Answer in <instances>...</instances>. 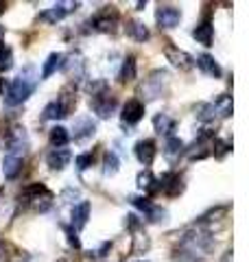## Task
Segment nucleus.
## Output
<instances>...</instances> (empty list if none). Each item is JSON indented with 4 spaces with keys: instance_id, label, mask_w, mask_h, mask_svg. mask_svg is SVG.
<instances>
[{
    "instance_id": "obj_1",
    "label": "nucleus",
    "mask_w": 249,
    "mask_h": 262,
    "mask_svg": "<svg viewBox=\"0 0 249 262\" xmlns=\"http://www.w3.org/2000/svg\"><path fill=\"white\" fill-rule=\"evenodd\" d=\"M37 72H35V66L29 63L24 66L22 72L18 77H15L9 85L5 90V103L9 105V107H15V105H22L27 98L33 94V90L37 85Z\"/></svg>"
},
{
    "instance_id": "obj_2",
    "label": "nucleus",
    "mask_w": 249,
    "mask_h": 262,
    "mask_svg": "<svg viewBox=\"0 0 249 262\" xmlns=\"http://www.w3.org/2000/svg\"><path fill=\"white\" fill-rule=\"evenodd\" d=\"M90 94H92L90 96V107H92V112L98 118H110L116 112V107H118V101H116V96L112 94V90L107 88L105 81L94 83L90 88Z\"/></svg>"
},
{
    "instance_id": "obj_3",
    "label": "nucleus",
    "mask_w": 249,
    "mask_h": 262,
    "mask_svg": "<svg viewBox=\"0 0 249 262\" xmlns=\"http://www.w3.org/2000/svg\"><path fill=\"white\" fill-rule=\"evenodd\" d=\"M212 236L208 229H203L201 225H195V227H190L186 229L184 234H181V247L188 249V251H193V253H208L212 249Z\"/></svg>"
},
{
    "instance_id": "obj_4",
    "label": "nucleus",
    "mask_w": 249,
    "mask_h": 262,
    "mask_svg": "<svg viewBox=\"0 0 249 262\" xmlns=\"http://www.w3.org/2000/svg\"><path fill=\"white\" fill-rule=\"evenodd\" d=\"M53 201V192L48 190L44 184H29L22 188L20 192V203L24 206H33L37 210H46Z\"/></svg>"
},
{
    "instance_id": "obj_5",
    "label": "nucleus",
    "mask_w": 249,
    "mask_h": 262,
    "mask_svg": "<svg viewBox=\"0 0 249 262\" xmlns=\"http://www.w3.org/2000/svg\"><path fill=\"white\" fill-rule=\"evenodd\" d=\"M5 144H7V151L9 155H15V158H22L29 149V136L24 127H11L7 131V138H5Z\"/></svg>"
},
{
    "instance_id": "obj_6",
    "label": "nucleus",
    "mask_w": 249,
    "mask_h": 262,
    "mask_svg": "<svg viewBox=\"0 0 249 262\" xmlns=\"http://www.w3.org/2000/svg\"><path fill=\"white\" fill-rule=\"evenodd\" d=\"M166 85H169V72L166 70H153L151 75H149V79L144 81L142 94H144L147 101H153V98L162 96Z\"/></svg>"
},
{
    "instance_id": "obj_7",
    "label": "nucleus",
    "mask_w": 249,
    "mask_h": 262,
    "mask_svg": "<svg viewBox=\"0 0 249 262\" xmlns=\"http://www.w3.org/2000/svg\"><path fill=\"white\" fill-rule=\"evenodd\" d=\"M94 31H101V33H114L116 27H118V11L116 7H103L92 20H90Z\"/></svg>"
},
{
    "instance_id": "obj_8",
    "label": "nucleus",
    "mask_w": 249,
    "mask_h": 262,
    "mask_svg": "<svg viewBox=\"0 0 249 262\" xmlns=\"http://www.w3.org/2000/svg\"><path fill=\"white\" fill-rule=\"evenodd\" d=\"M212 142H214V134H212V131H203V134L186 149L188 158L190 160H203V158H208V155L212 153Z\"/></svg>"
},
{
    "instance_id": "obj_9",
    "label": "nucleus",
    "mask_w": 249,
    "mask_h": 262,
    "mask_svg": "<svg viewBox=\"0 0 249 262\" xmlns=\"http://www.w3.org/2000/svg\"><path fill=\"white\" fill-rule=\"evenodd\" d=\"M181 20V9L173 5H160L155 9V22L160 29H175Z\"/></svg>"
},
{
    "instance_id": "obj_10",
    "label": "nucleus",
    "mask_w": 249,
    "mask_h": 262,
    "mask_svg": "<svg viewBox=\"0 0 249 262\" xmlns=\"http://www.w3.org/2000/svg\"><path fill=\"white\" fill-rule=\"evenodd\" d=\"M96 134V122L92 116H79L74 118V125H72V136H74V142H88L90 138H94Z\"/></svg>"
},
{
    "instance_id": "obj_11",
    "label": "nucleus",
    "mask_w": 249,
    "mask_h": 262,
    "mask_svg": "<svg viewBox=\"0 0 249 262\" xmlns=\"http://www.w3.org/2000/svg\"><path fill=\"white\" fill-rule=\"evenodd\" d=\"M120 116H122V125L125 127L136 125V122H140L142 116H144V103L138 101V98H129V101L125 103Z\"/></svg>"
},
{
    "instance_id": "obj_12",
    "label": "nucleus",
    "mask_w": 249,
    "mask_h": 262,
    "mask_svg": "<svg viewBox=\"0 0 249 262\" xmlns=\"http://www.w3.org/2000/svg\"><path fill=\"white\" fill-rule=\"evenodd\" d=\"M77 7H79V3H57V5L51 7V9H46L44 13H42L39 20L48 22V24H57V22H61L70 11L77 9Z\"/></svg>"
},
{
    "instance_id": "obj_13",
    "label": "nucleus",
    "mask_w": 249,
    "mask_h": 262,
    "mask_svg": "<svg viewBox=\"0 0 249 262\" xmlns=\"http://www.w3.org/2000/svg\"><path fill=\"white\" fill-rule=\"evenodd\" d=\"M166 44H169V46L164 48V55H166V59L175 66V68H179V70H190V68H193L195 59L186 51H179V48L171 46V42H166Z\"/></svg>"
},
{
    "instance_id": "obj_14",
    "label": "nucleus",
    "mask_w": 249,
    "mask_h": 262,
    "mask_svg": "<svg viewBox=\"0 0 249 262\" xmlns=\"http://www.w3.org/2000/svg\"><path fill=\"white\" fill-rule=\"evenodd\" d=\"M61 70L68 75L70 79H83L86 77V61H83L81 55H70V57H64V63H61Z\"/></svg>"
},
{
    "instance_id": "obj_15",
    "label": "nucleus",
    "mask_w": 249,
    "mask_h": 262,
    "mask_svg": "<svg viewBox=\"0 0 249 262\" xmlns=\"http://www.w3.org/2000/svg\"><path fill=\"white\" fill-rule=\"evenodd\" d=\"M157 182H160V192L169 196H177L184 190V182H181V177L177 173H164Z\"/></svg>"
},
{
    "instance_id": "obj_16",
    "label": "nucleus",
    "mask_w": 249,
    "mask_h": 262,
    "mask_svg": "<svg viewBox=\"0 0 249 262\" xmlns=\"http://www.w3.org/2000/svg\"><path fill=\"white\" fill-rule=\"evenodd\" d=\"M134 153H136V158H138L140 164H144V166H151L153 160H155L157 146H155V142L151 140V138H144V140H140V142L136 144Z\"/></svg>"
},
{
    "instance_id": "obj_17",
    "label": "nucleus",
    "mask_w": 249,
    "mask_h": 262,
    "mask_svg": "<svg viewBox=\"0 0 249 262\" xmlns=\"http://www.w3.org/2000/svg\"><path fill=\"white\" fill-rule=\"evenodd\" d=\"M195 63L199 66V70L203 72V75H208V77H214V79H221V75H223V70H221V66L217 63V59H214L212 55H208V53H203V55H199L197 59H195Z\"/></svg>"
},
{
    "instance_id": "obj_18",
    "label": "nucleus",
    "mask_w": 249,
    "mask_h": 262,
    "mask_svg": "<svg viewBox=\"0 0 249 262\" xmlns=\"http://www.w3.org/2000/svg\"><path fill=\"white\" fill-rule=\"evenodd\" d=\"M184 151H186V144H184V140H181V138H177V136H169V138H166L164 158L169 160V162H177Z\"/></svg>"
},
{
    "instance_id": "obj_19",
    "label": "nucleus",
    "mask_w": 249,
    "mask_h": 262,
    "mask_svg": "<svg viewBox=\"0 0 249 262\" xmlns=\"http://www.w3.org/2000/svg\"><path fill=\"white\" fill-rule=\"evenodd\" d=\"M136 184H138L140 190H144L147 194H151V196L160 192V182H157V177L151 173V170H142V173H138Z\"/></svg>"
},
{
    "instance_id": "obj_20",
    "label": "nucleus",
    "mask_w": 249,
    "mask_h": 262,
    "mask_svg": "<svg viewBox=\"0 0 249 262\" xmlns=\"http://www.w3.org/2000/svg\"><path fill=\"white\" fill-rule=\"evenodd\" d=\"M70 151L68 149H53L51 153L46 155V164L51 166L53 170H64L66 166H68V162H70Z\"/></svg>"
},
{
    "instance_id": "obj_21",
    "label": "nucleus",
    "mask_w": 249,
    "mask_h": 262,
    "mask_svg": "<svg viewBox=\"0 0 249 262\" xmlns=\"http://www.w3.org/2000/svg\"><path fill=\"white\" fill-rule=\"evenodd\" d=\"M193 37H195L201 46H212V39H214V27L210 24V20H203L201 24H197L195 31H193Z\"/></svg>"
},
{
    "instance_id": "obj_22",
    "label": "nucleus",
    "mask_w": 249,
    "mask_h": 262,
    "mask_svg": "<svg viewBox=\"0 0 249 262\" xmlns=\"http://www.w3.org/2000/svg\"><path fill=\"white\" fill-rule=\"evenodd\" d=\"M90 219V201H81L72 208V229H83Z\"/></svg>"
},
{
    "instance_id": "obj_23",
    "label": "nucleus",
    "mask_w": 249,
    "mask_h": 262,
    "mask_svg": "<svg viewBox=\"0 0 249 262\" xmlns=\"http://www.w3.org/2000/svg\"><path fill=\"white\" fill-rule=\"evenodd\" d=\"M175 127H177V122H175V118H171L169 114H155L153 116V129L157 131V134H164V136H171L173 131H175Z\"/></svg>"
},
{
    "instance_id": "obj_24",
    "label": "nucleus",
    "mask_w": 249,
    "mask_h": 262,
    "mask_svg": "<svg viewBox=\"0 0 249 262\" xmlns=\"http://www.w3.org/2000/svg\"><path fill=\"white\" fill-rule=\"evenodd\" d=\"M64 53H51L48 55V59L44 61V68H42V79H48V77H53L57 70L61 68V63H64Z\"/></svg>"
},
{
    "instance_id": "obj_25",
    "label": "nucleus",
    "mask_w": 249,
    "mask_h": 262,
    "mask_svg": "<svg viewBox=\"0 0 249 262\" xmlns=\"http://www.w3.org/2000/svg\"><path fill=\"white\" fill-rule=\"evenodd\" d=\"M22 170V158H15V155H7L3 160V173L7 179H15Z\"/></svg>"
},
{
    "instance_id": "obj_26",
    "label": "nucleus",
    "mask_w": 249,
    "mask_h": 262,
    "mask_svg": "<svg viewBox=\"0 0 249 262\" xmlns=\"http://www.w3.org/2000/svg\"><path fill=\"white\" fill-rule=\"evenodd\" d=\"M212 107H214V112H217V116H221V118H230V116H232V110H234V105H232V96H227V94H219L217 98H214Z\"/></svg>"
},
{
    "instance_id": "obj_27",
    "label": "nucleus",
    "mask_w": 249,
    "mask_h": 262,
    "mask_svg": "<svg viewBox=\"0 0 249 262\" xmlns=\"http://www.w3.org/2000/svg\"><path fill=\"white\" fill-rule=\"evenodd\" d=\"M48 140H51V144L55 146V149H64L66 144L70 142V134H68V129L66 127H53L51 129V134H48Z\"/></svg>"
},
{
    "instance_id": "obj_28",
    "label": "nucleus",
    "mask_w": 249,
    "mask_h": 262,
    "mask_svg": "<svg viewBox=\"0 0 249 262\" xmlns=\"http://www.w3.org/2000/svg\"><path fill=\"white\" fill-rule=\"evenodd\" d=\"M138 75V68H136V57L134 55H129V57H125V61H122V68H120V75L118 79L122 81V83H129V81H134Z\"/></svg>"
},
{
    "instance_id": "obj_29",
    "label": "nucleus",
    "mask_w": 249,
    "mask_h": 262,
    "mask_svg": "<svg viewBox=\"0 0 249 262\" xmlns=\"http://www.w3.org/2000/svg\"><path fill=\"white\" fill-rule=\"evenodd\" d=\"M127 35L134 37L136 42H147V39H149V29L144 27L142 22L131 20V22H127Z\"/></svg>"
},
{
    "instance_id": "obj_30",
    "label": "nucleus",
    "mask_w": 249,
    "mask_h": 262,
    "mask_svg": "<svg viewBox=\"0 0 249 262\" xmlns=\"http://www.w3.org/2000/svg\"><path fill=\"white\" fill-rule=\"evenodd\" d=\"M120 170V160H118V155H116L114 151H107L105 153V158H103V173L107 177H114L116 173Z\"/></svg>"
},
{
    "instance_id": "obj_31",
    "label": "nucleus",
    "mask_w": 249,
    "mask_h": 262,
    "mask_svg": "<svg viewBox=\"0 0 249 262\" xmlns=\"http://www.w3.org/2000/svg\"><path fill=\"white\" fill-rule=\"evenodd\" d=\"M13 68V51L9 46L0 44V72H9Z\"/></svg>"
},
{
    "instance_id": "obj_32",
    "label": "nucleus",
    "mask_w": 249,
    "mask_h": 262,
    "mask_svg": "<svg viewBox=\"0 0 249 262\" xmlns=\"http://www.w3.org/2000/svg\"><path fill=\"white\" fill-rule=\"evenodd\" d=\"M195 112H197V118L201 120V122H210V120H214V116H217V112H214L212 103H199L197 107H195Z\"/></svg>"
},
{
    "instance_id": "obj_33",
    "label": "nucleus",
    "mask_w": 249,
    "mask_h": 262,
    "mask_svg": "<svg viewBox=\"0 0 249 262\" xmlns=\"http://www.w3.org/2000/svg\"><path fill=\"white\" fill-rule=\"evenodd\" d=\"M173 262H203V258L181 247V249H175V251H173Z\"/></svg>"
},
{
    "instance_id": "obj_34",
    "label": "nucleus",
    "mask_w": 249,
    "mask_h": 262,
    "mask_svg": "<svg viewBox=\"0 0 249 262\" xmlns=\"http://www.w3.org/2000/svg\"><path fill=\"white\" fill-rule=\"evenodd\" d=\"M129 203L131 206H136L138 210H142L144 214H149V212L153 210V203H151L149 196H129Z\"/></svg>"
},
{
    "instance_id": "obj_35",
    "label": "nucleus",
    "mask_w": 249,
    "mask_h": 262,
    "mask_svg": "<svg viewBox=\"0 0 249 262\" xmlns=\"http://www.w3.org/2000/svg\"><path fill=\"white\" fill-rule=\"evenodd\" d=\"M92 162H94V153H92V151L81 153V155H77V160H74V164H77V168L81 170V173L92 166Z\"/></svg>"
},
{
    "instance_id": "obj_36",
    "label": "nucleus",
    "mask_w": 249,
    "mask_h": 262,
    "mask_svg": "<svg viewBox=\"0 0 249 262\" xmlns=\"http://www.w3.org/2000/svg\"><path fill=\"white\" fill-rule=\"evenodd\" d=\"M230 149H232V142H227V140H219V138H214V142H212V153L217 155L219 160H221L225 153H230Z\"/></svg>"
},
{
    "instance_id": "obj_37",
    "label": "nucleus",
    "mask_w": 249,
    "mask_h": 262,
    "mask_svg": "<svg viewBox=\"0 0 249 262\" xmlns=\"http://www.w3.org/2000/svg\"><path fill=\"white\" fill-rule=\"evenodd\" d=\"M64 232H66V236H68L70 247L81 249V241H79V236H77V229H72V225H64Z\"/></svg>"
},
{
    "instance_id": "obj_38",
    "label": "nucleus",
    "mask_w": 249,
    "mask_h": 262,
    "mask_svg": "<svg viewBox=\"0 0 249 262\" xmlns=\"http://www.w3.org/2000/svg\"><path fill=\"white\" fill-rule=\"evenodd\" d=\"M9 251H15L9 243H5V241H0V260H5V262H9L11 260V253Z\"/></svg>"
},
{
    "instance_id": "obj_39",
    "label": "nucleus",
    "mask_w": 249,
    "mask_h": 262,
    "mask_svg": "<svg viewBox=\"0 0 249 262\" xmlns=\"http://www.w3.org/2000/svg\"><path fill=\"white\" fill-rule=\"evenodd\" d=\"M125 227L138 229V227H140V219H138L136 214H127V216H125Z\"/></svg>"
},
{
    "instance_id": "obj_40",
    "label": "nucleus",
    "mask_w": 249,
    "mask_h": 262,
    "mask_svg": "<svg viewBox=\"0 0 249 262\" xmlns=\"http://www.w3.org/2000/svg\"><path fill=\"white\" fill-rule=\"evenodd\" d=\"M221 262H232V251H225V256H223Z\"/></svg>"
},
{
    "instance_id": "obj_41",
    "label": "nucleus",
    "mask_w": 249,
    "mask_h": 262,
    "mask_svg": "<svg viewBox=\"0 0 249 262\" xmlns=\"http://www.w3.org/2000/svg\"><path fill=\"white\" fill-rule=\"evenodd\" d=\"M5 90H7V83H5V79H0V94H5Z\"/></svg>"
},
{
    "instance_id": "obj_42",
    "label": "nucleus",
    "mask_w": 249,
    "mask_h": 262,
    "mask_svg": "<svg viewBox=\"0 0 249 262\" xmlns=\"http://www.w3.org/2000/svg\"><path fill=\"white\" fill-rule=\"evenodd\" d=\"M3 37H5V27L0 24V42H3Z\"/></svg>"
},
{
    "instance_id": "obj_43",
    "label": "nucleus",
    "mask_w": 249,
    "mask_h": 262,
    "mask_svg": "<svg viewBox=\"0 0 249 262\" xmlns=\"http://www.w3.org/2000/svg\"><path fill=\"white\" fill-rule=\"evenodd\" d=\"M5 11V3H0V13H3Z\"/></svg>"
},
{
    "instance_id": "obj_44",
    "label": "nucleus",
    "mask_w": 249,
    "mask_h": 262,
    "mask_svg": "<svg viewBox=\"0 0 249 262\" xmlns=\"http://www.w3.org/2000/svg\"><path fill=\"white\" fill-rule=\"evenodd\" d=\"M140 262H144V260H140Z\"/></svg>"
},
{
    "instance_id": "obj_45",
    "label": "nucleus",
    "mask_w": 249,
    "mask_h": 262,
    "mask_svg": "<svg viewBox=\"0 0 249 262\" xmlns=\"http://www.w3.org/2000/svg\"><path fill=\"white\" fill-rule=\"evenodd\" d=\"M64 262H66V260H64Z\"/></svg>"
}]
</instances>
